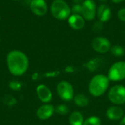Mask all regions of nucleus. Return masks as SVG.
I'll return each instance as SVG.
<instances>
[{
	"label": "nucleus",
	"mask_w": 125,
	"mask_h": 125,
	"mask_svg": "<svg viewBox=\"0 0 125 125\" xmlns=\"http://www.w3.org/2000/svg\"><path fill=\"white\" fill-rule=\"evenodd\" d=\"M108 78L112 81H119L125 78V62H118L114 63L108 71Z\"/></svg>",
	"instance_id": "20e7f679"
},
{
	"label": "nucleus",
	"mask_w": 125,
	"mask_h": 125,
	"mask_svg": "<svg viewBox=\"0 0 125 125\" xmlns=\"http://www.w3.org/2000/svg\"><path fill=\"white\" fill-rule=\"evenodd\" d=\"M97 15L100 21L103 23L107 22L111 17V10L107 4H101L97 9Z\"/></svg>",
	"instance_id": "ddd939ff"
},
{
	"label": "nucleus",
	"mask_w": 125,
	"mask_h": 125,
	"mask_svg": "<svg viewBox=\"0 0 125 125\" xmlns=\"http://www.w3.org/2000/svg\"><path fill=\"white\" fill-rule=\"evenodd\" d=\"M111 53L116 57H120L122 56L125 54V48L119 45H115L112 47H111L110 49Z\"/></svg>",
	"instance_id": "a211bd4d"
},
{
	"label": "nucleus",
	"mask_w": 125,
	"mask_h": 125,
	"mask_svg": "<svg viewBox=\"0 0 125 125\" xmlns=\"http://www.w3.org/2000/svg\"><path fill=\"white\" fill-rule=\"evenodd\" d=\"M65 70H66L67 73H72V72H73L75 70H74V68H73V67H70V66H69V67H67L65 69Z\"/></svg>",
	"instance_id": "bb28decb"
},
{
	"label": "nucleus",
	"mask_w": 125,
	"mask_h": 125,
	"mask_svg": "<svg viewBox=\"0 0 125 125\" xmlns=\"http://www.w3.org/2000/svg\"><path fill=\"white\" fill-rule=\"evenodd\" d=\"M103 22L99 21L94 23V24L93 25L92 29H93L94 31H100L103 30Z\"/></svg>",
	"instance_id": "b1692460"
},
{
	"label": "nucleus",
	"mask_w": 125,
	"mask_h": 125,
	"mask_svg": "<svg viewBox=\"0 0 125 125\" xmlns=\"http://www.w3.org/2000/svg\"><path fill=\"white\" fill-rule=\"evenodd\" d=\"M0 40H1V38H0Z\"/></svg>",
	"instance_id": "f704fd0d"
},
{
	"label": "nucleus",
	"mask_w": 125,
	"mask_h": 125,
	"mask_svg": "<svg viewBox=\"0 0 125 125\" xmlns=\"http://www.w3.org/2000/svg\"><path fill=\"white\" fill-rule=\"evenodd\" d=\"M110 80L108 76L104 75H96L90 81L89 84V93L94 97H100L103 95L108 89Z\"/></svg>",
	"instance_id": "f03ea898"
},
{
	"label": "nucleus",
	"mask_w": 125,
	"mask_h": 125,
	"mask_svg": "<svg viewBox=\"0 0 125 125\" xmlns=\"http://www.w3.org/2000/svg\"><path fill=\"white\" fill-rule=\"evenodd\" d=\"M13 1H21V0H13Z\"/></svg>",
	"instance_id": "473e14b6"
},
{
	"label": "nucleus",
	"mask_w": 125,
	"mask_h": 125,
	"mask_svg": "<svg viewBox=\"0 0 125 125\" xmlns=\"http://www.w3.org/2000/svg\"><path fill=\"white\" fill-rule=\"evenodd\" d=\"M101 121L97 116H91L86 119L83 125H100Z\"/></svg>",
	"instance_id": "6ab92c4d"
},
{
	"label": "nucleus",
	"mask_w": 125,
	"mask_h": 125,
	"mask_svg": "<svg viewBox=\"0 0 125 125\" xmlns=\"http://www.w3.org/2000/svg\"><path fill=\"white\" fill-rule=\"evenodd\" d=\"M68 23L70 27L75 30H80L85 26L84 18L81 15H70V16L68 18Z\"/></svg>",
	"instance_id": "f8f14e48"
},
{
	"label": "nucleus",
	"mask_w": 125,
	"mask_h": 125,
	"mask_svg": "<svg viewBox=\"0 0 125 125\" xmlns=\"http://www.w3.org/2000/svg\"><path fill=\"white\" fill-rule=\"evenodd\" d=\"M7 64L10 73L14 76L23 75L29 68V59L22 51H11L7 56Z\"/></svg>",
	"instance_id": "f257e3e1"
},
{
	"label": "nucleus",
	"mask_w": 125,
	"mask_h": 125,
	"mask_svg": "<svg viewBox=\"0 0 125 125\" xmlns=\"http://www.w3.org/2000/svg\"><path fill=\"white\" fill-rule=\"evenodd\" d=\"M99 1H103V2H105V1H107L108 0H99Z\"/></svg>",
	"instance_id": "2f4dec72"
},
{
	"label": "nucleus",
	"mask_w": 125,
	"mask_h": 125,
	"mask_svg": "<svg viewBox=\"0 0 125 125\" xmlns=\"http://www.w3.org/2000/svg\"><path fill=\"white\" fill-rule=\"evenodd\" d=\"M55 111L59 115L64 116L69 113V108L65 105H59L55 108Z\"/></svg>",
	"instance_id": "aec40b11"
},
{
	"label": "nucleus",
	"mask_w": 125,
	"mask_h": 125,
	"mask_svg": "<svg viewBox=\"0 0 125 125\" xmlns=\"http://www.w3.org/2000/svg\"><path fill=\"white\" fill-rule=\"evenodd\" d=\"M4 103L8 106H13L16 103V100L11 96H7L4 99Z\"/></svg>",
	"instance_id": "5701e85b"
},
{
	"label": "nucleus",
	"mask_w": 125,
	"mask_h": 125,
	"mask_svg": "<svg viewBox=\"0 0 125 125\" xmlns=\"http://www.w3.org/2000/svg\"><path fill=\"white\" fill-rule=\"evenodd\" d=\"M53 16L59 20H65L70 16L71 8L64 0H54L51 6Z\"/></svg>",
	"instance_id": "7ed1b4c3"
},
{
	"label": "nucleus",
	"mask_w": 125,
	"mask_h": 125,
	"mask_svg": "<svg viewBox=\"0 0 125 125\" xmlns=\"http://www.w3.org/2000/svg\"><path fill=\"white\" fill-rule=\"evenodd\" d=\"M109 100L116 105H122L125 103V87L121 85L113 86L108 92Z\"/></svg>",
	"instance_id": "39448f33"
},
{
	"label": "nucleus",
	"mask_w": 125,
	"mask_h": 125,
	"mask_svg": "<svg viewBox=\"0 0 125 125\" xmlns=\"http://www.w3.org/2000/svg\"><path fill=\"white\" fill-rule=\"evenodd\" d=\"M69 122L70 125H83L84 122V119L81 112L75 111L70 114Z\"/></svg>",
	"instance_id": "dca6fc26"
},
{
	"label": "nucleus",
	"mask_w": 125,
	"mask_h": 125,
	"mask_svg": "<svg viewBox=\"0 0 125 125\" xmlns=\"http://www.w3.org/2000/svg\"><path fill=\"white\" fill-rule=\"evenodd\" d=\"M118 18L121 21L125 22V8H122L121 10H119V12H118Z\"/></svg>",
	"instance_id": "393cba45"
},
{
	"label": "nucleus",
	"mask_w": 125,
	"mask_h": 125,
	"mask_svg": "<svg viewBox=\"0 0 125 125\" xmlns=\"http://www.w3.org/2000/svg\"><path fill=\"white\" fill-rule=\"evenodd\" d=\"M74 4H81L83 3V0H72Z\"/></svg>",
	"instance_id": "c85d7f7f"
},
{
	"label": "nucleus",
	"mask_w": 125,
	"mask_h": 125,
	"mask_svg": "<svg viewBox=\"0 0 125 125\" xmlns=\"http://www.w3.org/2000/svg\"><path fill=\"white\" fill-rule=\"evenodd\" d=\"M113 2H114V3H120V2H122V1H124L125 0H111Z\"/></svg>",
	"instance_id": "7c9ffc66"
},
{
	"label": "nucleus",
	"mask_w": 125,
	"mask_h": 125,
	"mask_svg": "<svg viewBox=\"0 0 125 125\" xmlns=\"http://www.w3.org/2000/svg\"><path fill=\"white\" fill-rule=\"evenodd\" d=\"M9 87L13 91H19L22 87V83L18 81H12L9 83Z\"/></svg>",
	"instance_id": "412c9836"
},
{
	"label": "nucleus",
	"mask_w": 125,
	"mask_h": 125,
	"mask_svg": "<svg viewBox=\"0 0 125 125\" xmlns=\"http://www.w3.org/2000/svg\"><path fill=\"white\" fill-rule=\"evenodd\" d=\"M103 62H104V61L103 59L97 57V58H94V59L89 60L86 64V67L89 71L94 72V71H97L100 67H101L103 66Z\"/></svg>",
	"instance_id": "2eb2a0df"
},
{
	"label": "nucleus",
	"mask_w": 125,
	"mask_h": 125,
	"mask_svg": "<svg viewBox=\"0 0 125 125\" xmlns=\"http://www.w3.org/2000/svg\"><path fill=\"white\" fill-rule=\"evenodd\" d=\"M55 112V108L50 104L40 106L37 111V116L40 120H47L51 118Z\"/></svg>",
	"instance_id": "9d476101"
},
{
	"label": "nucleus",
	"mask_w": 125,
	"mask_h": 125,
	"mask_svg": "<svg viewBox=\"0 0 125 125\" xmlns=\"http://www.w3.org/2000/svg\"><path fill=\"white\" fill-rule=\"evenodd\" d=\"M93 49L100 53H105L111 49V42L108 39L103 37H97L92 42Z\"/></svg>",
	"instance_id": "0eeeda50"
},
{
	"label": "nucleus",
	"mask_w": 125,
	"mask_h": 125,
	"mask_svg": "<svg viewBox=\"0 0 125 125\" xmlns=\"http://www.w3.org/2000/svg\"><path fill=\"white\" fill-rule=\"evenodd\" d=\"M106 115L108 118L110 120L112 121H118L119 119H122L124 116V111L117 106H112L110 107L107 111Z\"/></svg>",
	"instance_id": "4468645a"
},
{
	"label": "nucleus",
	"mask_w": 125,
	"mask_h": 125,
	"mask_svg": "<svg viewBox=\"0 0 125 125\" xmlns=\"http://www.w3.org/2000/svg\"><path fill=\"white\" fill-rule=\"evenodd\" d=\"M120 125H125V116H124V117L122 118V119L121 120Z\"/></svg>",
	"instance_id": "c756f323"
},
{
	"label": "nucleus",
	"mask_w": 125,
	"mask_h": 125,
	"mask_svg": "<svg viewBox=\"0 0 125 125\" xmlns=\"http://www.w3.org/2000/svg\"><path fill=\"white\" fill-rule=\"evenodd\" d=\"M37 94L38 98L45 103H49L52 100V93L48 87L41 84L37 87Z\"/></svg>",
	"instance_id": "9b49d317"
},
{
	"label": "nucleus",
	"mask_w": 125,
	"mask_h": 125,
	"mask_svg": "<svg viewBox=\"0 0 125 125\" xmlns=\"http://www.w3.org/2000/svg\"><path fill=\"white\" fill-rule=\"evenodd\" d=\"M71 12L73 14L81 15L82 13V4H75L71 8Z\"/></svg>",
	"instance_id": "4be33fe9"
},
{
	"label": "nucleus",
	"mask_w": 125,
	"mask_h": 125,
	"mask_svg": "<svg viewBox=\"0 0 125 125\" xmlns=\"http://www.w3.org/2000/svg\"><path fill=\"white\" fill-rule=\"evenodd\" d=\"M96 3L94 0H85L82 3V16L88 21L93 20L96 15Z\"/></svg>",
	"instance_id": "6e6552de"
},
{
	"label": "nucleus",
	"mask_w": 125,
	"mask_h": 125,
	"mask_svg": "<svg viewBox=\"0 0 125 125\" xmlns=\"http://www.w3.org/2000/svg\"><path fill=\"white\" fill-rule=\"evenodd\" d=\"M38 78V73H35L34 74L32 75V79L33 80H37Z\"/></svg>",
	"instance_id": "cd10ccee"
},
{
	"label": "nucleus",
	"mask_w": 125,
	"mask_h": 125,
	"mask_svg": "<svg viewBox=\"0 0 125 125\" xmlns=\"http://www.w3.org/2000/svg\"><path fill=\"white\" fill-rule=\"evenodd\" d=\"M0 19H1V16H0Z\"/></svg>",
	"instance_id": "72a5a7b5"
},
{
	"label": "nucleus",
	"mask_w": 125,
	"mask_h": 125,
	"mask_svg": "<svg viewBox=\"0 0 125 125\" xmlns=\"http://www.w3.org/2000/svg\"><path fill=\"white\" fill-rule=\"evenodd\" d=\"M59 75V72H50L45 74V76L46 77H55Z\"/></svg>",
	"instance_id": "a878e982"
},
{
	"label": "nucleus",
	"mask_w": 125,
	"mask_h": 125,
	"mask_svg": "<svg viewBox=\"0 0 125 125\" xmlns=\"http://www.w3.org/2000/svg\"><path fill=\"white\" fill-rule=\"evenodd\" d=\"M56 90L59 97L64 101H70L74 97L73 87L67 81H62L59 82L57 85Z\"/></svg>",
	"instance_id": "423d86ee"
},
{
	"label": "nucleus",
	"mask_w": 125,
	"mask_h": 125,
	"mask_svg": "<svg viewBox=\"0 0 125 125\" xmlns=\"http://www.w3.org/2000/svg\"><path fill=\"white\" fill-rule=\"evenodd\" d=\"M74 102L77 106L81 108H84L89 105V100L86 95L83 94H79L74 97Z\"/></svg>",
	"instance_id": "f3484780"
},
{
	"label": "nucleus",
	"mask_w": 125,
	"mask_h": 125,
	"mask_svg": "<svg viewBox=\"0 0 125 125\" xmlns=\"http://www.w3.org/2000/svg\"><path fill=\"white\" fill-rule=\"evenodd\" d=\"M30 9L37 15H44L48 10L47 3L45 0H32L30 4Z\"/></svg>",
	"instance_id": "1a4fd4ad"
}]
</instances>
